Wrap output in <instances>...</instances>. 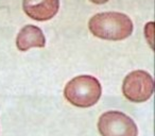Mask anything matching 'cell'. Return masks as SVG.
<instances>
[{"label":"cell","mask_w":155,"mask_h":136,"mask_svg":"<svg viewBox=\"0 0 155 136\" xmlns=\"http://www.w3.org/2000/svg\"><path fill=\"white\" fill-rule=\"evenodd\" d=\"M102 87L98 79L93 76H79L66 84L64 96L68 102L78 108H91L99 101Z\"/></svg>","instance_id":"obj_2"},{"label":"cell","mask_w":155,"mask_h":136,"mask_svg":"<svg viewBox=\"0 0 155 136\" xmlns=\"http://www.w3.org/2000/svg\"><path fill=\"white\" fill-rule=\"evenodd\" d=\"M154 81L149 72L144 70H134L123 80L122 93L131 102H146L153 95Z\"/></svg>","instance_id":"obj_3"},{"label":"cell","mask_w":155,"mask_h":136,"mask_svg":"<svg viewBox=\"0 0 155 136\" xmlns=\"http://www.w3.org/2000/svg\"><path fill=\"white\" fill-rule=\"evenodd\" d=\"M144 33H146V38L148 39V43L150 44L151 48H153V22H152L146 25Z\"/></svg>","instance_id":"obj_7"},{"label":"cell","mask_w":155,"mask_h":136,"mask_svg":"<svg viewBox=\"0 0 155 136\" xmlns=\"http://www.w3.org/2000/svg\"><path fill=\"white\" fill-rule=\"evenodd\" d=\"M16 46L19 51H28L31 48H44L46 38L41 28L33 25L25 26L16 37Z\"/></svg>","instance_id":"obj_6"},{"label":"cell","mask_w":155,"mask_h":136,"mask_svg":"<svg viewBox=\"0 0 155 136\" xmlns=\"http://www.w3.org/2000/svg\"><path fill=\"white\" fill-rule=\"evenodd\" d=\"M98 130L102 136H138L134 120L119 111H108L100 116Z\"/></svg>","instance_id":"obj_4"},{"label":"cell","mask_w":155,"mask_h":136,"mask_svg":"<svg viewBox=\"0 0 155 136\" xmlns=\"http://www.w3.org/2000/svg\"><path fill=\"white\" fill-rule=\"evenodd\" d=\"M91 2L96 3V5H103V3L107 2L108 0H91Z\"/></svg>","instance_id":"obj_8"},{"label":"cell","mask_w":155,"mask_h":136,"mask_svg":"<svg viewBox=\"0 0 155 136\" xmlns=\"http://www.w3.org/2000/svg\"><path fill=\"white\" fill-rule=\"evenodd\" d=\"M58 8L60 0H22L25 13L37 22L53 18L58 12Z\"/></svg>","instance_id":"obj_5"},{"label":"cell","mask_w":155,"mask_h":136,"mask_svg":"<svg viewBox=\"0 0 155 136\" xmlns=\"http://www.w3.org/2000/svg\"><path fill=\"white\" fill-rule=\"evenodd\" d=\"M89 31L106 41H122L133 32V22L127 15L119 12H103L94 15L88 22Z\"/></svg>","instance_id":"obj_1"}]
</instances>
